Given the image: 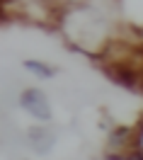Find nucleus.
<instances>
[{
    "instance_id": "obj_1",
    "label": "nucleus",
    "mask_w": 143,
    "mask_h": 160,
    "mask_svg": "<svg viewBox=\"0 0 143 160\" xmlns=\"http://www.w3.org/2000/svg\"><path fill=\"white\" fill-rule=\"evenodd\" d=\"M22 107L29 112L32 117H37V119H49L51 117L49 102H46L41 90H24L22 92Z\"/></svg>"
},
{
    "instance_id": "obj_4",
    "label": "nucleus",
    "mask_w": 143,
    "mask_h": 160,
    "mask_svg": "<svg viewBox=\"0 0 143 160\" xmlns=\"http://www.w3.org/2000/svg\"><path fill=\"white\" fill-rule=\"evenodd\" d=\"M24 68L32 70V73L39 75V78H51V75H53V68L44 66V63H39V61H24Z\"/></svg>"
},
{
    "instance_id": "obj_3",
    "label": "nucleus",
    "mask_w": 143,
    "mask_h": 160,
    "mask_svg": "<svg viewBox=\"0 0 143 160\" xmlns=\"http://www.w3.org/2000/svg\"><path fill=\"white\" fill-rule=\"evenodd\" d=\"M29 138H32V143H34V146H37L39 150L49 148V146L53 143V136H51V133L46 136V131H44V129H37V131H32V136H29Z\"/></svg>"
},
{
    "instance_id": "obj_2",
    "label": "nucleus",
    "mask_w": 143,
    "mask_h": 160,
    "mask_svg": "<svg viewBox=\"0 0 143 160\" xmlns=\"http://www.w3.org/2000/svg\"><path fill=\"white\" fill-rule=\"evenodd\" d=\"M107 75L114 78L116 82H121V85H129V88L136 85V70H133L131 66H121V63L107 66Z\"/></svg>"
}]
</instances>
